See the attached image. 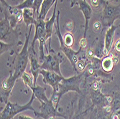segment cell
<instances>
[{"mask_svg":"<svg viewBox=\"0 0 120 119\" xmlns=\"http://www.w3.org/2000/svg\"><path fill=\"white\" fill-rule=\"evenodd\" d=\"M17 79L12 72H10L9 76L4 79L1 83V103L5 105L9 101V98L15 86Z\"/></svg>","mask_w":120,"mask_h":119,"instance_id":"cell-8","label":"cell"},{"mask_svg":"<svg viewBox=\"0 0 120 119\" xmlns=\"http://www.w3.org/2000/svg\"><path fill=\"white\" fill-rule=\"evenodd\" d=\"M30 90L32 91V94H34L35 98H37L41 104L49 101L50 98H48V97L45 94V90H46L45 88H42L40 85H36L35 86L31 87Z\"/></svg>","mask_w":120,"mask_h":119,"instance_id":"cell-15","label":"cell"},{"mask_svg":"<svg viewBox=\"0 0 120 119\" xmlns=\"http://www.w3.org/2000/svg\"><path fill=\"white\" fill-rule=\"evenodd\" d=\"M34 2L35 0H25L22 3L15 6V7L20 10H23L25 9H33Z\"/></svg>","mask_w":120,"mask_h":119,"instance_id":"cell-22","label":"cell"},{"mask_svg":"<svg viewBox=\"0 0 120 119\" xmlns=\"http://www.w3.org/2000/svg\"><path fill=\"white\" fill-rule=\"evenodd\" d=\"M119 27V26L116 25H111L109 28L106 32L105 39H104V55H108L110 53L112 47L114 43V33L116 29Z\"/></svg>","mask_w":120,"mask_h":119,"instance_id":"cell-13","label":"cell"},{"mask_svg":"<svg viewBox=\"0 0 120 119\" xmlns=\"http://www.w3.org/2000/svg\"><path fill=\"white\" fill-rule=\"evenodd\" d=\"M59 17H60V11H58L57 12V18H56V35L58 36L59 42H60V48L61 50V51L63 52V53L66 56V58L69 60L70 62L71 63L72 66L74 69V70H75V66L76 64H77L79 58V55L81 53V50H82V47H80L79 50L78 51H75L73 50L71 47H68L64 44L63 42V37L62 36V34L60 32V25H59Z\"/></svg>","mask_w":120,"mask_h":119,"instance_id":"cell-5","label":"cell"},{"mask_svg":"<svg viewBox=\"0 0 120 119\" xmlns=\"http://www.w3.org/2000/svg\"><path fill=\"white\" fill-rule=\"evenodd\" d=\"M118 115H119V114H118L117 113H114V114L112 115V118H111V119H119V117Z\"/></svg>","mask_w":120,"mask_h":119,"instance_id":"cell-33","label":"cell"},{"mask_svg":"<svg viewBox=\"0 0 120 119\" xmlns=\"http://www.w3.org/2000/svg\"><path fill=\"white\" fill-rule=\"evenodd\" d=\"M63 42L64 44L68 47H72V46L74 44V37L73 35L71 32H67L63 36Z\"/></svg>","mask_w":120,"mask_h":119,"instance_id":"cell-23","label":"cell"},{"mask_svg":"<svg viewBox=\"0 0 120 119\" xmlns=\"http://www.w3.org/2000/svg\"><path fill=\"white\" fill-rule=\"evenodd\" d=\"M35 36L33 37V40L32 41L30 47L35 48V41L38 40V42H39V52H40L39 58H41L45 55L44 47H45L47 52L48 53L49 52L48 45L46 44L47 39H46V32H45V20L36 19V23L35 24Z\"/></svg>","mask_w":120,"mask_h":119,"instance_id":"cell-6","label":"cell"},{"mask_svg":"<svg viewBox=\"0 0 120 119\" xmlns=\"http://www.w3.org/2000/svg\"><path fill=\"white\" fill-rule=\"evenodd\" d=\"M80 47H81L82 48H85L86 47V45H87V41H86V38H82L81 40H80Z\"/></svg>","mask_w":120,"mask_h":119,"instance_id":"cell-29","label":"cell"},{"mask_svg":"<svg viewBox=\"0 0 120 119\" xmlns=\"http://www.w3.org/2000/svg\"><path fill=\"white\" fill-rule=\"evenodd\" d=\"M29 59L30 61V72L34 77V86L37 84V80L40 74L41 65L40 62V59L38 58L35 48H29Z\"/></svg>","mask_w":120,"mask_h":119,"instance_id":"cell-11","label":"cell"},{"mask_svg":"<svg viewBox=\"0 0 120 119\" xmlns=\"http://www.w3.org/2000/svg\"><path fill=\"white\" fill-rule=\"evenodd\" d=\"M40 59V62L41 65V69L46 70L49 71H52L62 75L60 72V65L64 61V57L60 52L56 53L52 49L49 50L48 55H45L42 58Z\"/></svg>","mask_w":120,"mask_h":119,"instance_id":"cell-4","label":"cell"},{"mask_svg":"<svg viewBox=\"0 0 120 119\" xmlns=\"http://www.w3.org/2000/svg\"><path fill=\"white\" fill-rule=\"evenodd\" d=\"M32 28V25L30 26L28 34L26 37L25 44L22 48L21 51L19 52L18 55L17 57V59H16V64L15 66L13 75L17 80L21 78L22 74L25 72L28 61L30 60L29 59V42L30 41L29 40H30V35H31Z\"/></svg>","mask_w":120,"mask_h":119,"instance_id":"cell-3","label":"cell"},{"mask_svg":"<svg viewBox=\"0 0 120 119\" xmlns=\"http://www.w3.org/2000/svg\"><path fill=\"white\" fill-rule=\"evenodd\" d=\"M114 50L119 53H120V38L116 41V42L114 43Z\"/></svg>","mask_w":120,"mask_h":119,"instance_id":"cell-27","label":"cell"},{"mask_svg":"<svg viewBox=\"0 0 120 119\" xmlns=\"http://www.w3.org/2000/svg\"><path fill=\"white\" fill-rule=\"evenodd\" d=\"M40 109V111L35 114L38 118H42L43 119H56V117H61L65 118V115L58 111V109L56 108L55 105L50 99L46 103H42Z\"/></svg>","mask_w":120,"mask_h":119,"instance_id":"cell-7","label":"cell"},{"mask_svg":"<svg viewBox=\"0 0 120 119\" xmlns=\"http://www.w3.org/2000/svg\"><path fill=\"white\" fill-rule=\"evenodd\" d=\"M86 67V62L83 60H79L75 66V71H83Z\"/></svg>","mask_w":120,"mask_h":119,"instance_id":"cell-25","label":"cell"},{"mask_svg":"<svg viewBox=\"0 0 120 119\" xmlns=\"http://www.w3.org/2000/svg\"><path fill=\"white\" fill-rule=\"evenodd\" d=\"M56 1H58V0H44L40 8V14L36 19L45 20L46 16L49 12L50 9L53 6V4H55Z\"/></svg>","mask_w":120,"mask_h":119,"instance_id":"cell-17","label":"cell"},{"mask_svg":"<svg viewBox=\"0 0 120 119\" xmlns=\"http://www.w3.org/2000/svg\"><path fill=\"white\" fill-rule=\"evenodd\" d=\"M83 79V74L75 75L73 76L68 78H63L62 81L59 83L56 91H53L50 99L52 101L56 106V108L58 109L59 106L60 101L62 96L70 91H74L78 93H81L80 85Z\"/></svg>","mask_w":120,"mask_h":119,"instance_id":"cell-1","label":"cell"},{"mask_svg":"<svg viewBox=\"0 0 120 119\" xmlns=\"http://www.w3.org/2000/svg\"><path fill=\"white\" fill-rule=\"evenodd\" d=\"M40 75L42 76V82L45 85H48L52 88L53 91H56L59 83L64 78L63 75L52 71H49L42 69Z\"/></svg>","mask_w":120,"mask_h":119,"instance_id":"cell-9","label":"cell"},{"mask_svg":"<svg viewBox=\"0 0 120 119\" xmlns=\"http://www.w3.org/2000/svg\"><path fill=\"white\" fill-rule=\"evenodd\" d=\"M0 45H1V51H0V53L3 54L4 52H5L6 51H7L10 47V45L7 44V43H5L4 42H3L2 40H1V42H0Z\"/></svg>","mask_w":120,"mask_h":119,"instance_id":"cell-26","label":"cell"},{"mask_svg":"<svg viewBox=\"0 0 120 119\" xmlns=\"http://www.w3.org/2000/svg\"><path fill=\"white\" fill-rule=\"evenodd\" d=\"M119 18H120V4L118 6L108 4L104 7L103 20L105 25L110 27L113 25L114 22Z\"/></svg>","mask_w":120,"mask_h":119,"instance_id":"cell-10","label":"cell"},{"mask_svg":"<svg viewBox=\"0 0 120 119\" xmlns=\"http://www.w3.org/2000/svg\"><path fill=\"white\" fill-rule=\"evenodd\" d=\"M101 0H90L91 4H92V6H94V7H97L99 5Z\"/></svg>","mask_w":120,"mask_h":119,"instance_id":"cell-30","label":"cell"},{"mask_svg":"<svg viewBox=\"0 0 120 119\" xmlns=\"http://www.w3.org/2000/svg\"><path fill=\"white\" fill-rule=\"evenodd\" d=\"M117 113H118V114H120V111H119V112H117Z\"/></svg>","mask_w":120,"mask_h":119,"instance_id":"cell-35","label":"cell"},{"mask_svg":"<svg viewBox=\"0 0 120 119\" xmlns=\"http://www.w3.org/2000/svg\"><path fill=\"white\" fill-rule=\"evenodd\" d=\"M118 26H119V28H120V24H119V25H118Z\"/></svg>","mask_w":120,"mask_h":119,"instance_id":"cell-36","label":"cell"},{"mask_svg":"<svg viewBox=\"0 0 120 119\" xmlns=\"http://www.w3.org/2000/svg\"><path fill=\"white\" fill-rule=\"evenodd\" d=\"M35 97L34 94H32L30 101L25 105H19L18 103H12L9 101L5 105L3 110L0 113V119H12L17 114L25 111H32L35 114L37 111L32 107V103H33Z\"/></svg>","mask_w":120,"mask_h":119,"instance_id":"cell-2","label":"cell"},{"mask_svg":"<svg viewBox=\"0 0 120 119\" xmlns=\"http://www.w3.org/2000/svg\"><path fill=\"white\" fill-rule=\"evenodd\" d=\"M44 0H35L34 2V6H33V10H34V12L35 14L36 18L39 15L40 12V8L42 4V2Z\"/></svg>","mask_w":120,"mask_h":119,"instance_id":"cell-24","label":"cell"},{"mask_svg":"<svg viewBox=\"0 0 120 119\" xmlns=\"http://www.w3.org/2000/svg\"><path fill=\"white\" fill-rule=\"evenodd\" d=\"M0 24H1V34H0V37H1V40H3L5 36L9 33L11 29L12 28L10 26L9 22L7 17L4 19H1Z\"/></svg>","mask_w":120,"mask_h":119,"instance_id":"cell-20","label":"cell"},{"mask_svg":"<svg viewBox=\"0 0 120 119\" xmlns=\"http://www.w3.org/2000/svg\"><path fill=\"white\" fill-rule=\"evenodd\" d=\"M85 1H86V0H85Z\"/></svg>","mask_w":120,"mask_h":119,"instance_id":"cell-37","label":"cell"},{"mask_svg":"<svg viewBox=\"0 0 120 119\" xmlns=\"http://www.w3.org/2000/svg\"><path fill=\"white\" fill-rule=\"evenodd\" d=\"M7 19L9 22L10 26L12 27V29H14L18 24L21 23L22 21L23 20L22 10L19 9L18 12L16 14H11L10 16H8Z\"/></svg>","mask_w":120,"mask_h":119,"instance_id":"cell-19","label":"cell"},{"mask_svg":"<svg viewBox=\"0 0 120 119\" xmlns=\"http://www.w3.org/2000/svg\"><path fill=\"white\" fill-rule=\"evenodd\" d=\"M21 78L24 84L27 86L29 88L34 86V77L32 73H29L25 71L22 75Z\"/></svg>","mask_w":120,"mask_h":119,"instance_id":"cell-21","label":"cell"},{"mask_svg":"<svg viewBox=\"0 0 120 119\" xmlns=\"http://www.w3.org/2000/svg\"><path fill=\"white\" fill-rule=\"evenodd\" d=\"M73 22H69L67 23L66 26H65V29H67V31H68V32H71L73 29Z\"/></svg>","mask_w":120,"mask_h":119,"instance_id":"cell-28","label":"cell"},{"mask_svg":"<svg viewBox=\"0 0 120 119\" xmlns=\"http://www.w3.org/2000/svg\"><path fill=\"white\" fill-rule=\"evenodd\" d=\"M75 119H81V118H80L79 116H78V117H76V118H75Z\"/></svg>","mask_w":120,"mask_h":119,"instance_id":"cell-34","label":"cell"},{"mask_svg":"<svg viewBox=\"0 0 120 119\" xmlns=\"http://www.w3.org/2000/svg\"><path fill=\"white\" fill-rule=\"evenodd\" d=\"M23 21L25 23L26 28L33 25L36 23V17L33 9H25L22 10Z\"/></svg>","mask_w":120,"mask_h":119,"instance_id":"cell-16","label":"cell"},{"mask_svg":"<svg viewBox=\"0 0 120 119\" xmlns=\"http://www.w3.org/2000/svg\"><path fill=\"white\" fill-rule=\"evenodd\" d=\"M18 119H34V118L29 117V116H27V115H19Z\"/></svg>","mask_w":120,"mask_h":119,"instance_id":"cell-31","label":"cell"},{"mask_svg":"<svg viewBox=\"0 0 120 119\" xmlns=\"http://www.w3.org/2000/svg\"><path fill=\"white\" fill-rule=\"evenodd\" d=\"M79 7V9L83 13L84 18H85V29H84V34H83V38L86 37V33L89 29V21L92 15V8L91 5L87 2V1L85 0H79L78 4Z\"/></svg>","mask_w":120,"mask_h":119,"instance_id":"cell-12","label":"cell"},{"mask_svg":"<svg viewBox=\"0 0 120 119\" xmlns=\"http://www.w3.org/2000/svg\"><path fill=\"white\" fill-rule=\"evenodd\" d=\"M58 1H56V2L54 4V10H53V13L51 16V17L45 20V32H46V39L49 40L48 42V50H51V37L52 34V31H53V27L54 24H55V22H56V18H57V13H56V9H57V5H58Z\"/></svg>","mask_w":120,"mask_h":119,"instance_id":"cell-14","label":"cell"},{"mask_svg":"<svg viewBox=\"0 0 120 119\" xmlns=\"http://www.w3.org/2000/svg\"><path fill=\"white\" fill-rule=\"evenodd\" d=\"M116 59L114 58L112 56H111L109 54V55H106L101 62V67L102 70L105 72H112L114 68V64L116 62H117V61L115 60Z\"/></svg>","mask_w":120,"mask_h":119,"instance_id":"cell-18","label":"cell"},{"mask_svg":"<svg viewBox=\"0 0 120 119\" xmlns=\"http://www.w3.org/2000/svg\"><path fill=\"white\" fill-rule=\"evenodd\" d=\"M79 0H72V2H71V7L72 8L75 4H77L78 2H79Z\"/></svg>","mask_w":120,"mask_h":119,"instance_id":"cell-32","label":"cell"}]
</instances>
